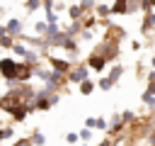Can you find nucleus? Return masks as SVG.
Returning <instances> with one entry per match:
<instances>
[{
  "label": "nucleus",
  "instance_id": "a878e982",
  "mask_svg": "<svg viewBox=\"0 0 155 146\" xmlns=\"http://www.w3.org/2000/svg\"><path fill=\"white\" fill-rule=\"evenodd\" d=\"M39 2H41V0H39ZM44 2H46V0H44Z\"/></svg>",
  "mask_w": 155,
  "mask_h": 146
},
{
  "label": "nucleus",
  "instance_id": "9b49d317",
  "mask_svg": "<svg viewBox=\"0 0 155 146\" xmlns=\"http://www.w3.org/2000/svg\"><path fill=\"white\" fill-rule=\"evenodd\" d=\"M121 119H124V124H133L136 122V114L131 109H126V112H121Z\"/></svg>",
  "mask_w": 155,
  "mask_h": 146
},
{
  "label": "nucleus",
  "instance_id": "aec40b11",
  "mask_svg": "<svg viewBox=\"0 0 155 146\" xmlns=\"http://www.w3.org/2000/svg\"><path fill=\"white\" fill-rule=\"evenodd\" d=\"M27 7H29V10H36V7H39V0H29Z\"/></svg>",
  "mask_w": 155,
  "mask_h": 146
},
{
  "label": "nucleus",
  "instance_id": "f8f14e48",
  "mask_svg": "<svg viewBox=\"0 0 155 146\" xmlns=\"http://www.w3.org/2000/svg\"><path fill=\"white\" fill-rule=\"evenodd\" d=\"M109 12H111L109 5H99V7H97V15H99V17H104V15H109Z\"/></svg>",
  "mask_w": 155,
  "mask_h": 146
},
{
  "label": "nucleus",
  "instance_id": "b1692460",
  "mask_svg": "<svg viewBox=\"0 0 155 146\" xmlns=\"http://www.w3.org/2000/svg\"><path fill=\"white\" fill-rule=\"evenodd\" d=\"M2 139H5V134H2V129H0V141H2Z\"/></svg>",
  "mask_w": 155,
  "mask_h": 146
},
{
  "label": "nucleus",
  "instance_id": "393cba45",
  "mask_svg": "<svg viewBox=\"0 0 155 146\" xmlns=\"http://www.w3.org/2000/svg\"><path fill=\"white\" fill-rule=\"evenodd\" d=\"M150 5H155V0H150Z\"/></svg>",
  "mask_w": 155,
  "mask_h": 146
},
{
  "label": "nucleus",
  "instance_id": "20e7f679",
  "mask_svg": "<svg viewBox=\"0 0 155 146\" xmlns=\"http://www.w3.org/2000/svg\"><path fill=\"white\" fill-rule=\"evenodd\" d=\"M31 78V66L29 63H19L17 66V80H29Z\"/></svg>",
  "mask_w": 155,
  "mask_h": 146
},
{
  "label": "nucleus",
  "instance_id": "1a4fd4ad",
  "mask_svg": "<svg viewBox=\"0 0 155 146\" xmlns=\"http://www.w3.org/2000/svg\"><path fill=\"white\" fill-rule=\"evenodd\" d=\"M92 90H94V83H92V80H85V83H80V92H82V95H90Z\"/></svg>",
  "mask_w": 155,
  "mask_h": 146
},
{
  "label": "nucleus",
  "instance_id": "4468645a",
  "mask_svg": "<svg viewBox=\"0 0 155 146\" xmlns=\"http://www.w3.org/2000/svg\"><path fill=\"white\" fill-rule=\"evenodd\" d=\"M44 141H46V139H44V134H39V131H34V136H31V144H39V146H41Z\"/></svg>",
  "mask_w": 155,
  "mask_h": 146
},
{
  "label": "nucleus",
  "instance_id": "a211bd4d",
  "mask_svg": "<svg viewBox=\"0 0 155 146\" xmlns=\"http://www.w3.org/2000/svg\"><path fill=\"white\" fill-rule=\"evenodd\" d=\"M36 32H39V34H44V32H48V27H46L44 22H39V24H36Z\"/></svg>",
  "mask_w": 155,
  "mask_h": 146
},
{
  "label": "nucleus",
  "instance_id": "4be33fe9",
  "mask_svg": "<svg viewBox=\"0 0 155 146\" xmlns=\"http://www.w3.org/2000/svg\"><path fill=\"white\" fill-rule=\"evenodd\" d=\"M15 146H31V141H29V139H24V141H19V144H15Z\"/></svg>",
  "mask_w": 155,
  "mask_h": 146
},
{
  "label": "nucleus",
  "instance_id": "423d86ee",
  "mask_svg": "<svg viewBox=\"0 0 155 146\" xmlns=\"http://www.w3.org/2000/svg\"><path fill=\"white\" fill-rule=\"evenodd\" d=\"M150 27H155V12H148V15H145V19H143V24H140V29H143V32H148Z\"/></svg>",
  "mask_w": 155,
  "mask_h": 146
},
{
  "label": "nucleus",
  "instance_id": "f03ea898",
  "mask_svg": "<svg viewBox=\"0 0 155 146\" xmlns=\"http://www.w3.org/2000/svg\"><path fill=\"white\" fill-rule=\"evenodd\" d=\"M87 63H90V68H94V71H102V68L107 66V58H104L102 54H92V56L87 58Z\"/></svg>",
  "mask_w": 155,
  "mask_h": 146
},
{
  "label": "nucleus",
  "instance_id": "dca6fc26",
  "mask_svg": "<svg viewBox=\"0 0 155 146\" xmlns=\"http://www.w3.org/2000/svg\"><path fill=\"white\" fill-rule=\"evenodd\" d=\"M12 49H15V51H17V54H19V56H24V58H27V54H29V51H27V49H24V46H19V44H15V46H12Z\"/></svg>",
  "mask_w": 155,
  "mask_h": 146
},
{
  "label": "nucleus",
  "instance_id": "9d476101",
  "mask_svg": "<svg viewBox=\"0 0 155 146\" xmlns=\"http://www.w3.org/2000/svg\"><path fill=\"white\" fill-rule=\"evenodd\" d=\"M19 27H22V24H19V19H10V24H7V34H17V32H19Z\"/></svg>",
  "mask_w": 155,
  "mask_h": 146
},
{
  "label": "nucleus",
  "instance_id": "6e6552de",
  "mask_svg": "<svg viewBox=\"0 0 155 146\" xmlns=\"http://www.w3.org/2000/svg\"><path fill=\"white\" fill-rule=\"evenodd\" d=\"M121 73H124V68H121V66H114V68H111V73H109V80H111V83H116V80L121 78Z\"/></svg>",
  "mask_w": 155,
  "mask_h": 146
},
{
  "label": "nucleus",
  "instance_id": "f3484780",
  "mask_svg": "<svg viewBox=\"0 0 155 146\" xmlns=\"http://www.w3.org/2000/svg\"><path fill=\"white\" fill-rule=\"evenodd\" d=\"M94 5V0H80V7L82 10H87V7H92Z\"/></svg>",
  "mask_w": 155,
  "mask_h": 146
},
{
  "label": "nucleus",
  "instance_id": "2eb2a0df",
  "mask_svg": "<svg viewBox=\"0 0 155 146\" xmlns=\"http://www.w3.org/2000/svg\"><path fill=\"white\" fill-rule=\"evenodd\" d=\"M111 85H114V83H111L109 78H102V80H99V88H102V90H109Z\"/></svg>",
  "mask_w": 155,
  "mask_h": 146
},
{
  "label": "nucleus",
  "instance_id": "39448f33",
  "mask_svg": "<svg viewBox=\"0 0 155 146\" xmlns=\"http://www.w3.org/2000/svg\"><path fill=\"white\" fill-rule=\"evenodd\" d=\"M48 61H51V66H53V71H56V73H63V71H68V61H61V58H53V56H51Z\"/></svg>",
  "mask_w": 155,
  "mask_h": 146
},
{
  "label": "nucleus",
  "instance_id": "0eeeda50",
  "mask_svg": "<svg viewBox=\"0 0 155 146\" xmlns=\"http://www.w3.org/2000/svg\"><path fill=\"white\" fill-rule=\"evenodd\" d=\"M68 15H70V19H75V22H78V19H80V15H82V7H80V5H73V7L68 10Z\"/></svg>",
  "mask_w": 155,
  "mask_h": 146
},
{
  "label": "nucleus",
  "instance_id": "ddd939ff",
  "mask_svg": "<svg viewBox=\"0 0 155 146\" xmlns=\"http://www.w3.org/2000/svg\"><path fill=\"white\" fill-rule=\"evenodd\" d=\"M80 139H82V141H90V139H92V129H87V127H85V129L80 131Z\"/></svg>",
  "mask_w": 155,
  "mask_h": 146
},
{
  "label": "nucleus",
  "instance_id": "6ab92c4d",
  "mask_svg": "<svg viewBox=\"0 0 155 146\" xmlns=\"http://www.w3.org/2000/svg\"><path fill=\"white\" fill-rule=\"evenodd\" d=\"M78 136H80V134H68V136H65V141H68V144H75V141H78Z\"/></svg>",
  "mask_w": 155,
  "mask_h": 146
},
{
  "label": "nucleus",
  "instance_id": "412c9836",
  "mask_svg": "<svg viewBox=\"0 0 155 146\" xmlns=\"http://www.w3.org/2000/svg\"><path fill=\"white\" fill-rule=\"evenodd\" d=\"M94 129H107V122H104V119H97V127H94Z\"/></svg>",
  "mask_w": 155,
  "mask_h": 146
},
{
  "label": "nucleus",
  "instance_id": "f257e3e1",
  "mask_svg": "<svg viewBox=\"0 0 155 146\" xmlns=\"http://www.w3.org/2000/svg\"><path fill=\"white\" fill-rule=\"evenodd\" d=\"M17 66H19V63H15L12 58H2V61H0V73H2V78L10 80V83L17 80Z\"/></svg>",
  "mask_w": 155,
  "mask_h": 146
},
{
  "label": "nucleus",
  "instance_id": "5701e85b",
  "mask_svg": "<svg viewBox=\"0 0 155 146\" xmlns=\"http://www.w3.org/2000/svg\"><path fill=\"white\" fill-rule=\"evenodd\" d=\"M99 146H111V144H109V139H104V141H102Z\"/></svg>",
  "mask_w": 155,
  "mask_h": 146
},
{
  "label": "nucleus",
  "instance_id": "7ed1b4c3",
  "mask_svg": "<svg viewBox=\"0 0 155 146\" xmlns=\"http://www.w3.org/2000/svg\"><path fill=\"white\" fill-rule=\"evenodd\" d=\"M68 78H70L73 83H85V80H87V68H85V66H80V68H75Z\"/></svg>",
  "mask_w": 155,
  "mask_h": 146
}]
</instances>
